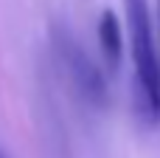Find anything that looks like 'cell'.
Masks as SVG:
<instances>
[{"instance_id":"2","label":"cell","mask_w":160,"mask_h":158,"mask_svg":"<svg viewBox=\"0 0 160 158\" xmlns=\"http://www.w3.org/2000/svg\"><path fill=\"white\" fill-rule=\"evenodd\" d=\"M51 42H53V54L59 68L65 71L68 85L73 88V93L96 110H104L110 102V88L104 74L96 68V62L84 54V48L79 45V40L65 28V25H53L51 28Z\"/></svg>"},{"instance_id":"3","label":"cell","mask_w":160,"mask_h":158,"mask_svg":"<svg viewBox=\"0 0 160 158\" xmlns=\"http://www.w3.org/2000/svg\"><path fill=\"white\" fill-rule=\"evenodd\" d=\"M98 45H101L104 62L110 65V71H115L121 62V54H124V28H121L115 11H110V8H104L98 14Z\"/></svg>"},{"instance_id":"5","label":"cell","mask_w":160,"mask_h":158,"mask_svg":"<svg viewBox=\"0 0 160 158\" xmlns=\"http://www.w3.org/2000/svg\"><path fill=\"white\" fill-rule=\"evenodd\" d=\"M0 158H3V155H0Z\"/></svg>"},{"instance_id":"1","label":"cell","mask_w":160,"mask_h":158,"mask_svg":"<svg viewBox=\"0 0 160 158\" xmlns=\"http://www.w3.org/2000/svg\"><path fill=\"white\" fill-rule=\"evenodd\" d=\"M127 37L132 54V113L141 127L160 124V45L146 0H124Z\"/></svg>"},{"instance_id":"4","label":"cell","mask_w":160,"mask_h":158,"mask_svg":"<svg viewBox=\"0 0 160 158\" xmlns=\"http://www.w3.org/2000/svg\"><path fill=\"white\" fill-rule=\"evenodd\" d=\"M158 45H160V0H158Z\"/></svg>"}]
</instances>
